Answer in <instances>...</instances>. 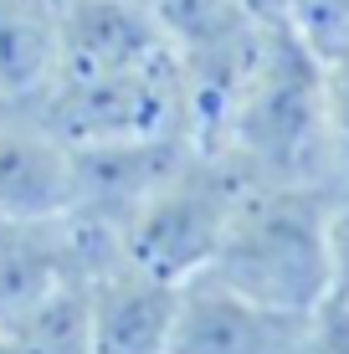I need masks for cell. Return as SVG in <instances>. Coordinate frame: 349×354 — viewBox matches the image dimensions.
Segmentation results:
<instances>
[{
  "label": "cell",
  "instance_id": "cell-12",
  "mask_svg": "<svg viewBox=\"0 0 349 354\" xmlns=\"http://www.w3.org/2000/svg\"><path fill=\"white\" fill-rule=\"evenodd\" d=\"M323 247H329V288L349 298V185L334 190V201H329Z\"/></svg>",
  "mask_w": 349,
  "mask_h": 354
},
{
  "label": "cell",
  "instance_id": "cell-5",
  "mask_svg": "<svg viewBox=\"0 0 349 354\" xmlns=\"http://www.w3.org/2000/svg\"><path fill=\"white\" fill-rule=\"evenodd\" d=\"M185 283L134 262H108L88 277V354H170Z\"/></svg>",
  "mask_w": 349,
  "mask_h": 354
},
{
  "label": "cell",
  "instance_id": "cell-8",
  "mask_svg": "<svg viewBox=\"0 0 349 354\" xmlns=\"http://www.w3.org/2000/svg\"><path fill=\"white\" fill-rule=\"evenodd\" d=\"M0 354H88V277L0 319Z\"/></svg>",
  "mask_w": 349,
  "mask_h": 354
},
{
  "label": "cell",
  "instance_id": "cell-11",
  "mask_svg": "<svg viewBox=\"0 0 349 354\" xmlns=\"http://www.w3.org/2000/svg\"><path fill=\"white\" fill-rule=\"evenodd\" d=\"M303 354H349V298L329 292L319 308H308Z\"/></svg>",
  "mask_w": 349,
  "mask_h": 354
},
{
  "label": "cell",
  "instance_id": "cell-2",
  "mask_svg": "<svg viewBox=\"0 0 349 354\" xmlns=\"http://www.w3.org/2000/svg\"><path fill=\"white\" fill-rule=\"evenodd\" d=\"M334 190L308 185H247L236 201L232 226L200 277L257 298L267 308L308 313L329 298V247H323V221H329Z\"/></svg>",
  "mask_w": 349,
  "mask_h": 354
},
{
  "label": "cell",
  "instance_id": "cell-3",
  "mask_svg": "<svg viewBox=\"0 0 349 354\" xmlns=\"http://www.w3.org/2000/svg\"><path fill=\"white\" fill-rule=\"evenodd\" d=\"M247 185L252 180L236 169L232 154L196 144L190 160L124 221L118 262H134L154 277H170V283L200 277L221 247Z\"/></svg>",
  "mask_w": 349,
  "mask_h": 354
},
{
  "label": "cell",
  "instance_id": "cell-15",
  "mask_svg": "<svg viewBox=\"0 0 349 354\" xmlns=\"http://www.w3.org/2000/svg\"><path fill=\"white\" fill-rule=\"evenodd\" d=\"M262 6H267V10H272V0H262ZM272 16H278V10H272Z\"/></svg>",
  "mask_w": 349,
  "mask_h": 354
},
{
  "label": "cell",
  "instance_id": "cell-13",
  "mask_svg": "<svg viewBox=\"0 0 349 354\" xmlns=\"http://www.w3.org/2000/svg\"><path fill=\"white\" fill-rule=\"evenodd\" d=\"M16 113H26V108H16V103H6V97H0V124H6V118H16Z\"/></svg>",
  "mask_w": 349,
  "mask_h": 354
},
{
  "label": "cell",
  "instance_id": "cell-1",
  "mask_svg": "<svg viewBox=\"0 0 349 354\" xmlns=\"http://www.w3.org/2000/svg\"><path fill=\"white\" fill-rule=\"evenodd\" d=\"M206 149L232 154L252 185L344 190L323 108V62L283 21Z\"/></svg>",
  "mask_w": 349,
  "mask_h": 354
},
{
  "label": "cell",
  "instance_id": "cell-10",
  "mask_svg": "<svg viewBox=\"0 0 349 354\" xmlns=\"http://www.w3.org/2000/svg\"><path fill=\"white\" fill-rule=\"evenodd\" d=\"M319 62H323V108H329L334 160H339V180L349 185V41Z\"/></svg>",
  "mask_w": 349,
  "mask_h": 354
},
{
  "label": "cell",
  "instance_id": "cell-14",
  "mask_svg": "<svg viewBox=\"0 0 349 354\" xmlns=\"http://www.w3.org/2000/svg\"><path fill=\"white\" fill-rule=\"evenodd\" d=\"M26 6H41V10H62L67 0H26Z\"/></svg>",
  "mask_w": 349,
  "mask_h": 354
},
{
  "label": "cell",
  "instance_id": "cell-4",
  "mask_svg": "<svg viewBox=\"0 0 349 354\" xmlns=\"http://www.w3.org/2000/svg\"><path fill=\"white\" fill-rule=\"evenodd\" d=\"M308 313L267 308L257 298L190 277L180 292L170 354H303Z\"/></svg>",
  "mask_w": 349,
  "mask_h": 354
},
{
  "label": "cell",
  "instance_id": "cell-6",
  "mask_svg": "<svg viewBox=\"0 0 349 354\" xmlns=\"http://www.w3.org/2000/svg\"><path fill=\"white\" fill-rule=\"evenodd\" d=\"M72 205V149L36 113L0 124V221L62 216Z\"/></svg>",
  "mask_w": 349,
  "mask_h": 354
},
{
  "label": "cell",
  "instance_id": "cell-9",
  "mask_svg": "<svg viewBox=\"0 0 349 354\" xmlns=\"http://www.w3.org/2000/svg\"><path fill=\"white\" fill-rule=\"evenodd\" d=\"M272 10L314 57H329L349 41V0H272Z\"/></svg>",
  "mask_w": 349,
  "mask_h": 354
},
{
  "label": "cell",
  "instance_id": "cell-7",
  "mask_svg": "<svg viewBox=\"0 0 349 354\" xmlns=\"http://www.w3.org/2000/svg\"><path fill=\"white\" fill-rule=\"evenodd\" d=\"M57 67V10L0 0V97L31 108Z\"/></svg>",
  "mask_w": 349,
  "mask_h": 354
}]
</instances>
